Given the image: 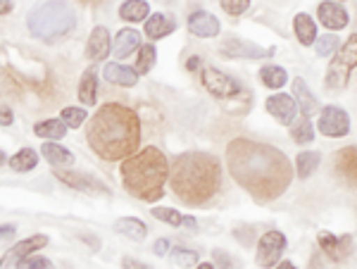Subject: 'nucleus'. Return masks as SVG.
<instances>
[{
  "mask_svg": "<svg viewBox=\"0 0 357 269\" xmlns=\"http://www.w3.org/2000/svg\"><path fill=\"white\" fill-rule=\"evenodd\" d=\"M227 167L238 186L255 200L269 203L291 186V162L279 148L250 139H234L227 146Z\"/></svg>",
  "mask_w": 357,
  "mask_h": 269,
  "instance_id": "obj_1",
  "label": "nucleus"
},
{
  "mask_svg": "<svg viewBox=\"0 0 357 269\" xmlns=\"http://www.w3.org/2000/svg\"><path fill=\"white\" fill-rule=\"evenodd\" d=\"M89 146L102 160H126L138 151L141 143V122L136 112L122 102H107L98 107L86 129Z\"/></svg>",
  "mask_w": 357,
  "mask_h": 269,
  "instance_id": "obj_2",
  "label": "nucleus"
},
{
  "mask_svg": "<svg viewBox=\"0 0 357 269\" xmlns=\"http://www.w3.org/2000/svg\"><path fill=\"white\" fill-rule=\"evenodd\" d=\"M169 184L181 203L198 208L215 198L222 186V164L210 153H183L169 169Z\"/></svg>",
  "mask_w": 357,
  "mask_h": 269,
  "instance_id": "obj_3",
  "label": "nucleus"
},
{
  "mask_svg": "<svg viewBox=\"0 0 357 269\" xmlns=\"http://www.w3.org/2000/svg\"><path fill=\"white\" fill-rule=\"evenodd\" d=\"M169 169L172 167L162 153L155 146H148L122 162V184L134 198L155 203L165 196Z\"/></svg>",
  "mask_w": 357,
  "mask_h": 269,
  "instance_id": "obj_4",
  "label": "nucleus"
},
{
  "mask_svg": "<svg viewBox=\"0 0 357 269\" xmlns=\"http://www.w3.org/2000/svg\"><path fill=\"white\" fill-rule=\"evenodd\" d=\"M29 31L43 43H55L69 36L77 26V15L65 0H48L29 13Z\"/></svg>",
  "mask_w": 357,
  "mask_h": 269,
  "instance_id": "obj_5",
  "label": "nucleus"
},
{
  "mask_svg": "<svg viewBox=\"0 0 357 269\" xmlns=\"http://www.w3.org/2000/svg\"><path fill=\"white\" fill-rule=\"evenodd\" d=\"M357 67V33L345 41V45L338 50V55L331 60L329 70H326V89L338 91L348 84L350 72Z\"/></svg>",
  "mask_w": 357,
  "mask_h": 269,
  "instance_id": "obj_6",
  "label": "nucleus"
},
{
  "mask_svg": "<svg viewBox=\"0 0 357 269\" xmlns=\"http://www.w3.org/2000/svg\"><path fill=\"white\" fill-rule=\"evenodd\" d=\"M317 129H319V134L326 136V139H343V136H348V131H350L348 112L336 105L321 107L319 119H317Z\"/></svg>",
  "mask_w": 357,
  "mask_h": 269,
  "instance_id": "obj_7",
  "label": "nucleus"
},
{
  "mask_svg": "<svg viewBox=\"0 0 357 269\" xmlns=\"http://www.w3.org/2000/svg\"><path fill=\"white\" fill-rule=\"evenodd\" d=\"M203 86L207 89V93H210L212 98H220V100L234 98V95H238L241 91H243L234 77L215 70V67H207V70L203 72Z\"/></svg>",
  "mask_w": 357,
  "mask_h": 269,
  "instance_id": "obj_8",
  "label": "nucleus"
},
{
  "mask_svg": "<svg viewBox=\"0 0 357 269\" xmlns=\"http://www.w3.org/2000/svg\"><path fill=\"white\" fill-rule=\"evenodd\" d=\"M286 250V236L281 231H267L262 233L260 243H257V255H255V262L260 265L262 269H269L274 267L276 262L281 260V253Z\"/></svg>",
  "mask_w": 357,
  "mask_h": 269,
  "instance_id": "obj_9",
  "label": "nucleus"
},
{
  "mask_svg": "<svg viewBox=\"0 0 357 269\" xmlns=\"http://www.w3.org/2000/svg\"><path fill=\"white\" fill-rule=\"evenodd\" d=\"M48 245V236H43V233H36V236H29L24 241L15 243L13 248L8 250V255L0 260V269H17L24 257H29L33 253V250H41Z\"/></svg>",
  "mask_w": 357,
  "mask_h": 269,
  "instance_id": "obj_10",
  "label": "nucleus"
},
{
  "mask_svg": "<svg viewBox=\"0 0 357 269\" xmlns=\"http://www.w3.org/2000/svg\"><path fill=\"white\" fill-rule=\"evenodd\" d=\"M222 53L234 60H260V57H272L274 48H260V45L250 43V41H241V38H229L222 45Z\"/></svg>",
  "mask_w": 357,
  "mask_h": 269,
  "instance_id": "obj_11",
  "label": "nucleus"
},
{
  "mask_svg": "<svg viewBox=\"0 0 357 269\" xmlns=\"http://www.w3.org/2000/svg\"><path fill=\"white\" fill-rule=\"evenodd\" d=\"M267 112L272 114L276 122L281 124H293V119H296V98L293 95H286V93H274L267 98Z\"/></svg>",
  "mask_w": 357,
  "mask_h": 269,
  "instance_id": "obj_12",
  "label": "nucleus"
},
{
  "mask_svg": "<svg viewBox=\"0 0 357 269\" xmlns=\"http://www.w3.org/2000/svg\"><path fill=\"white\" fill-rule=\"evenodd\" d=\"M188 31L200 38H215L220 33V20L215 15L205 13V10H198V13L188 17Z\"/></svg>",
  "mask_w": 357,
  "mask_h": 269,
  "instance_id": "obj_13",
  "label": "nucleus"
},
{
  "mask_svg": "<svg viewBox=\"0 0 357 269\" xmlns=\"http://www.w3.org/2000/svg\"><path fill=\"white\" fill-rule=\"evenodd\" d=\"M319 245L321 250L326 253V257H331V260H343V257L350 255V250H353V238L350 236H333L329 231H321L319 233Z\"/></svg>",
  "mask_w": 357,
  "mask_h": 269,
  "instance_id": "obj_14",
  "label": "nucleus"
},
{
  "mask_svg": "<svg viewBox=\"0 0 357 269\" xmlns=\"http://www.w3.org/2000/svg\"><path fill=\"white\" fill-rule=\"evenodd\" d=\"M317 15H319V22L331 31H338V29L348 26V13L341 8L338 3H319L317 8Z\"/></svg>",
  "mask_w": 357,
  "mask_h": 269,
  "instance_id": "obj_15",
  "label": "nucleus"
},
{
  "mask_svg": "<svg viewBox=\"0 0 357 269\" xmlns=\"http://www.w3.org/2000/svg\"><path fill=\"white\" fill-rule=\"evenodd\" d=\"M110 31H107L105 26H96L93 31H91V38H89V45H86V55H89V60H105V55L110 53Z\"/></svg>",
  "mask_w": 357,
  "mask_h": 269,
  "instance_id": "obj_16",
  "label": "nucleus"
},
{
  "mask_svg": "<svg viewBox=\"0 0 357 269\" xmlns=\"http://www.w3.org/2000/svg\"><path fill=\"white\" fill-rule=\"evenodd\" d=\"M336 169L345 181L357 186V146H348L336 153Z\"/></svg>",
  "mask_w": 357,
  "mask_h": 269,
  "instance_id": "obj_17",
  "label": "nucleus"
},
{
  "mask_svg": "<svg viewBox=\"0 0 357 269\" xmlns=\"http://www.w3.org/2000/svg\"><path fill=\"white\" fill-rule=\"evenodd\" d=\"M57 179L65 181L67 186L77 188V191H107L105 184H100V181L89 174H82V171H57Z\"/></svg>",
  "mask_w": 357,
  "mask_h": 269,
  "instance_id": "obj_18",
  "label": "nucleus"
},
{
  "mask_svg": "<svg viewBox=\"0 0 357 269\" xmlns=\"http://www.w3.org/2000/svg\"><path fill=\"white\" fill-rule=\"evenodd\" d=\"M138 48H141V33H138L136 29H122V31L117 33V38H114L112 55L122 60V57L131 55Z\"/></svg>",
  "mask_w": 357,
  "mask_h": 269,
  "instance_id": "obj_19",
  "label": "nucleus"
},
{
  "mask_svg": "<svg viewBox=\"0 0 357 269\" xmlns=\"http://www.w3.org/2000/svg\"><path fill=\"white\" fill-rule=\"evenodd\" d=\"M102 74H105V79L114 86H136L138 82V72L131 70V67H124V65H117V62H110V65H105V70H102Z\"/></svg>",
  "mask_w": 357,
  "mask_h": 269,
  "instance_id": "obj_20",
  "label": "nucleus"
},
{
  "mask_svg": "<svg viewBox=\"0 0 357 269\" xmlns=\"http://www.w3.org/2000/svg\"><path fill=\"white\" fill-rule=\"evenodd\" d=\"M293 98L301 102V112L307 114V117L319 110V102H317V98L312 95V91L307 89L305 79H301V77H298L296 82H293Z\"/></svg>",
  "mask_w": 357,
  "mask_h": 269,
  "instance_id": "obj_21",
  "label": "nucleus"
},
{
  "mask_svg": "<svg viewBox=\"0 0 357 269\" xmlns=\"http://www.w3.org/2000/svg\"><path fill=\"white\" fill-rule=\"evenodd\" d=\"M176 29L174 22L169 20V17L165 15H151L146 22V36L151 38V41H158V38L167 36V33H172Z\"/></svg>",
  "mask_w": 357,
  "mask_h": 269,
  "instance_id": "obj_22",
  "label": "nucleus"
},
{
  "mask_svg": "<svg viewBox=\"0 0 357 269\" xmlns=\"http://www.w3.org/2000/svg\"><path fill=\"white\" fill-rule=\"evenodd\" d=\"M114 231L122 233V236L134 238V241H143L148 233V226L141 220H136V217H122V220L114 222Z\"/></svg>",
  "mask_w": 357,
  "mask_h": 269,
  "instance_id": "obj_23",
  "label": "nucleus"
},
{
  "mask_svg": "<svg viewBox=\"0 0 357 269\" xmlns=\"http://www.w3.org/2000/svg\"><path fill=\"white\" fill-rule=\"evenodd\" d=\"M119 17L124 22H143L151 17V5L146 0H126L119 8Z\"/></svg>",
  "mask_w": 357,
  "mask_h": 269,
  "instance_id": "obj_24",
  "label": "nucleus"
},
{
  "mask_svg": "<svg viewBox=\"0 0 357 269\" xmlns=\"http://www.w3.org/2000/svg\"><path fill=\"white\" fill-rule=\"evenodd\" d=\"M41 153H43V157L48 160L53 167H67V164H74V155L67 151V148H62V146H57V143H50V141H45L43 143V148H41Z\"/></svg>",
  "mask_w": 357,
  "mask_h": 269,
  "instance_id": "obj_25",
  "label": "nucleus"
},
{
  "mask_svg": "<svg viewBox=\"0 0 357 269\" xmlns=\"http://www.w3.org/2000/svg\"><path fill=\"white\" fill-rule=\"evenodd\" d=\"M293 26H296V36L303 45H312L317 41V24L312 22V17L310 15H305V13L296 15Z\"/></svg>",
  "mask_w": 357,
  "mask_h": 269,
  "instance_id": "obj_26",
  "label": "nucleus"
},
{
  "mask_svg": "<svg viewBox=\"0 0 357 269\" xmlns=\"http://www.w3.org/2000/svg\"><path fill=\"white\" fill-rule=\"evenodd\" d=\"M96 98H98V74L96 70H86L82 84H79V100L84 105H96Z\"/></svg>",
  "mask_w": 357,
  "mask_h": 269,
  "instance_id": "obj_27",
  "label": "nucleus"
},
{
  "mask_svg": "<svg viewBox=\"0 0 357 269\" xmlns=\"http://www.w3.org/2000/svg\"><path fill=\"white\" fill-rule=\"evenodd\" d=\"M33 134L48 141L50 139L60 141V139H65V134H67V124L62 122V119H45V122H38L36 127H33Z\"/></svg>",
  "mask_w": 357,
  "mask_h": 269,
  "instance_id": "obj_28",
  "label": "nucleus"
},
{
  "mask_svg": "<svg viewBox=\"0 0 357 269\" xmlns=\"http://www.w3.org/2000/svg\"><path fill=\"white\" fill-rule=\"evenodd\" d=\"M36 164H38V153L33 151V148H22L20 153H15V155L10 157V167H13V171H17V174L31 171Z\"/></svg>",
  "mask_w": 357,
  "mask_h": 269,
  "instance_id": "obj_29",
  "label": "nucleus"
},
{
  "mask_svg": "<svg viewBox=\"0 0 357 269\" xmlns=\"http://www.w3.org/2000/svg\"><path fill=\"white\" fill-rule=\"evenodd\" d=\"M153 217L160 222H167L169 226H195V220L193 217H183L181 213H176L174 208H155L153 210Z\"/></svg>",
  "mask_w": 357,
  "mask_h": 269,
  "instance_id": "obj_30",
  "label": "nucleus"
},
{
  "mask_svg": "<svg viewBox=\"0 0 357 269\" xmlns=\"http://www.w3.org/2000/svg\"><path fill=\"white\" fill-rule=\"evenodd\" d=\"M291 136H293V141L301 143V146H307V143L314 141V131H312V124H310L307 114H301V117H298L296 122H293Z\"/></svg>",
  "mask_w": 357,
  "mask_h": 269,
  "instance_id": "obj_31",
  "label": "nucleus"
},
{
  "mask_svg": "<svg viewBox=\"0 0 357 269\" xmlns=\"http://www.w3.org/2000/svg\"><path fill=\"white\" fill-rule=\"evenodd\" d=\"M260 82L267 86V89H281V86L289 82V74H286L284 67L269 65L260 70Z\"/></svg>",
  "mask_w": 357,
  "mask_h": 269,
  "instance_id": "obj_32",
  "label": "nucleus"
},
{
  "mask_svg": "<svg viewBox=\"0 0 357 269\" xmlns=\"http://www.w3.org/2000/svg\"><path fill=\"white\" fill-rule=\"evenodd\" d=\"M319 162H321L319 153H312V151L301 153L298 160H296V167H298V174H301V179H307V176H312L314 169L319 167Z\"/></svg>",
  "mask_w": 357,
  "mask_h": 269,
  "instance_id": "obj_33",
  "label": "nucleus"
},
{
  "mask_svg": "<svg viewBox=\"0 0 357 269\" xmlns=\"http://www.w3.org/2000/svg\"><path fill=\"white\" fill-rule=\"evenodd\" d=\"M155 57H158V53H155V48L151 43L148 45H141V50H138V60H136V72L138 74H148L155 67Z\"/></svg>",
  "mask_w": 357,
  "mask_h": 269,
  "instance_id": "obj_34",
  "label": "nucleus"
},
{
  "mask_svg": "<svg viewBox=\"0 0 357 269\" xmlns=\"http://www.w3.org/2000/svg\"><path fill=\"white\" fill-rule=\"evenodd\" d=\"M86 110L84 107H65V110L60 112V119L67 124V129H79L82 124L86 122Z\"/></svg>",
  "mask_w": 357,
  "mask_h": 269,
  "instance_id": "obj_35",
  "label": "nucleus"
},
{
  "mask_svg": "<svg viewBox=\"0 0 357 269\" xmlns=\"http://www.w3.org/2000/svg\"><path fill=\"white\" fill-rule=\"evenodd\" d=\"M172 257H174V262L176 265H181V267H193V265H198V253L195 250H186V248H174L172 250Z\"/></svg>",
  "mask_w": 357,
  "mask_h": 269,
  "instance_id": "obj_36",
  "label": "nucleus"
},
{
  "mask_svg": "<svg viewBox=\"0 0 357 269\" xmlns=\"http://www.w3.org/2000/svg\"><path fill=\"white\" fill-rule=\"evenodd\" d=\"M336 48H338V38L333 36V33H326V36H321L319 43H317V55L326 57V55H331Z\"/></svg>",
  "mask_w": 357,
  "mask_h": 269,
  "instance_id": "obj_37",
  "label": "nucleus"
},
{
  "mask_svg": "<svg viewBox=\"0 0 357 269\" xmlns=\"http://www.w3.org/2000/svg\"><path fill=\"white\" fill-rule=\"evenodd\" d=\"M220 5L224 8V13L236 17V15H243L250 8V0H220Z\"/></svg>",
  "mask_w": 357,
  "mask_h": 269,
  "instance_id": "obj_38",
  "label": "nucleus"
},
{
  "mask_svg": "<svg viewBox=\"0 0 357 269\" xmlns=\"http://www.w3.org/2000/svg\"><path fill=\"white\" fill-rule=\"evenodd\" d=\"M17 269H53L50 260L45 257H24V260L17 265Z\"/></svg>",
  "mask_w": 357,
  "mask_h": 269,
  "instance_id": "obj_39",
  "label": "nucleus"
},
{
  "mask_svg": "<svg viewBox=\"0 0 357 269\" xmlns=\"http://www.w3.org/2000/svg\"><path fill=\"white\" fill-rule=\"evenodd\" d=\"M215 262L220 265L222 269H238V262H234L231 257H229L227 253H222V250H215Z\"/></svg>",
  "mask_w": 357,
  "mask_h": 269,
  "instance_id": "obj_40",
  "label": "nucleus"
},
{
  "mask_svg": "<svg viewBox=\"0 0 357 269\" xmlns=\"http://www.w3.org/2000/svg\"><path fill=\"white\" fill-rule=\"evenodd\" d=\"M122 267L124 269H153L151 265H146V262H138V260H134V257H124Z\"/></svg>",
  "mask_w": 357,
  "mask_h": 269,
  "instance_id": "obj_41",
  "label": "nucleus"
},
{
  "mask_svg": "<svg viewBox=\"0 0 357 269\" xmlns=\"http://www.w3.org/2000/svg\"><path fill=\"white\" fill-rule=\"evenodd\" d=\"M169 248H172V243L167 241V238H160V241H155V245H153V250H155V255H167L169 253Z\"/></svg>",
  "mask_w": 357,
  "mask_h": 269,
  "instance_id": "obj_42",
  "label": "nucleus"
},
{
  "mask_svg": "<svg viewBox=\"0 0 357 269\" xmlns=\"http://www.w3.org/2000/svg\"><path fill=\"white\" fill-rule=\"evenodd\" d=\"M10 124H13V110L0 107V127H10Z\"/></svg>",
  "mask_w": 357,
  "mask_h": 269,
  "instance_id": "obj_43",
  "label": "nucleus"
},
{
  "mask_svg": "<svg viewBox=\"0 0 357 269\" xmlns=\"http://www.w3.org/2000/svg\"><path fill=\"white\" fill-rule=\"evenodd\" d=\"M15 233H17L15 224H3V226H0V241H5V238H13Z\"/></svg>",
  "mask_w": 357,
  "mask_h": 269,
  "instance_id": "obj_44",
  "label": "nucleus"
},
{
  "mask_svg": "<svg viewBox=\"0 0 357 269\" xmlns=\"http://www.w3.org/2000/svg\"><path fill=\"white\" fill-rule=\"evenodd\" d=\"M13 13V0H0V15Z\"/></svg>",
  "mask_w": 357,
  "mask_h": 269,
  "instance_id": "obj_45",
  "label": "nucleus"
},
{
  "mask_svg": "<svg viewBox=\"0 0 357 269\" xmlns=\"http://www.w3.org/2000/svg\"><path fill=\"white\" fill-rule=\"evenodd\" d=\"M198 67H200V57H191V60H188V70H191V72H195V70H198Z\"/></svg>",
  "mask_w": 357,
  "mask_h": 269,
  "instance_id": "obj_46",
  "label": "nucleus"
},
{
  "mask_svg": "<svg viewBox=\"0 0 357 269\" xmlns=\"http://www.w3.org/2000/svg\"><path fill=\"white\" fill-rule=\"evenodd\" d=\"M276 269H296V265H293V262H281Z\"/></svg>",
  "mask_w": 357,
  "mask_h": 269,
  "instance_id": "obj_47",
  "label": "nucleus"
},
{
  "mask_svg": "<svg viewBox=\"0 0 357 269\" xmlns=\"http://www.w3.org/2000/svg\"><path fill=\"white\" fill-rule=\"evenodd\" d=\"M198 269H215V265H210V262H205V265H198Z\"/></svg>",
  "mask_w": 357,
  "mask_h": 269,
  "instance_id": "obj_48",
  "label": "nucleus"
},
{
  "mask_svg": "<svg viewBox=\"0 0 357 269\" xmlns=\"http://www.w3.org/2000/svg\"><path fill=\"white\" fill-rule=\"evenodd\" d=\"M0 164H5V153L0 151Z\"/></svg>",
  "mask_w": 357,
  "mask_h": 269,
  "instance_id": "obj_49",
  "label": "nucleus"
},
{
  "mask_svg": "<svg viewBox=\"0 0 357 269\" xmlns=\"http://www.w3.org/2000/svg\"><path fill=\"white\" fill-rule=\"evenodd\" d=\"M86 3H102V0H86Z\"/></svg>",
  "mask_w": 357,
  "mask_h": 269,
  "instance_id": "obj_50",
  "label": "nucleus"
}]
</instances>
